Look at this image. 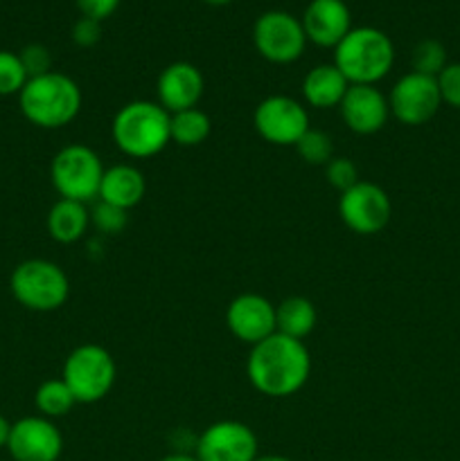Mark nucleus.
<instances>
[{"label": "nucleus", "instance_id": "473e14b6", "mask_svg": "<svg viewBox=\"0 0 460 461\" xmlns=\"http://www.w3.org/2000/svg\"><path fill=\"white\" fill-rule=\"evenodd\" d=\"M9 432H12V423L0 414V450L7 448V441H9Z\"/></svg>", "mask_w": 460, "mask_h": 461}, {"label": "nucleus", "instance_id": "39448f33", "mask_svg": "<svg viewBox=\"0 0 460 461\" xmlns=\"http://www.w3.org/2000/svg\"><path fill=\"white\" fill-rule=\"evenodd\" d=\"M9 288L16 302L36 313H50L66 304L70 282L61 266L48 259H27L14 268Z\"/></svg>", "mask_w": 460, "mask_h": 461}, {"label": "nucleus", "instance_id": "2eb2a0df", "mask_svg": "<svg viewBox=\"0 0 460 461\" xmlns=\"http://www.w3.org/2000/svg\"><path fill=\"white\" fill-rule=\"evenodd\" d=\"M343 122L352 133L359 135H373L386 126L388 117H391V106H388V97L374 86H354L347 88L345 97H343L341 106Z\"/></svg>", "mask_w": 460, "mask_h": 461}, {"label": "nucleus", "instance_id": "4be33fe9", "mask_svg": "<svg viewBox=\"0 0 460 461\" xmlns=\"http://www.w3.org/2000/svg\"><path fill=\"white\" fill-rule=\"evenodd\" d=\"M212 131V122L207 113L201 108H185V111L170 115V135L171 142L179 147H198L207 140Z\"/></svg>", "mask_w": 460, "mask_h": 461}, {"label": "nucleus", "instance_id": "f3484780", "mask_svg": "<svg viewBox=\"0 0 460 461\" xmlns=\"http://www.w3.org/2000/svg\"><path fill=\"white\" fill-rule=\"evenodd\" d=\"M300 23L307 41L334 50L352 30V14L343 0H311Z\"/></svg>", "mask_w": 460, "mask_h": 461}, {"label": "nucleus", "instance_id": "0eeeda50", "mask_svg": "<svg viewBox=\"0 0 460 461\" xmlns=\"http://www.w3.org/2000/svg\"><path fill=\"white\" fill-rule=\"evenodd\" d=\"M115 360L99 345H81L63 363L61 378L77 403H97L115 383Z\"/></svg>", "mask_w": 460, "mask_h": 461}, {"label": "nucleus", "instance_id": "412c9836", "mask_svg": "<svg viewBox=\"0 0 460 461\" xmlns=\"http://www.w3.org/2000/svg\"><path fill=\"white\" fill-rule=\"evenodd\" d=\"M316 320H318L316 306L302 295H291L275 306V333H282L293 340L309 336L316 327Z\"/></svg>", "mask_w": 460, "mask_h": 461}, {"label": "nucleus", "instance_id": "7ed1b4c3", "mask_svg": "<svg viewBox=\"0 0 460 461\" xmlns=\"http://www.w3.org/2000/svg\"><path fill=\"white\" fill-rule=\"evenodd\" d=\"M395 63V45L377 27H352L334 48V66L354 86H374Z\"/></svg>", "mask_w": 460, "mask_h": 461}, {"label": "nucleus", "instance_id": "dca6fc26", "mask_svg": "<svg viewBox=\"0 0 460 461\" xmlns=\"http://www.w3.org/2000/svg\"><path fill=\"white\" fill-rule=\"evenodd\" d=\"M203 88H206V81H203L201 70L194 63L174 61L158 75V104L170 115L185 111V108H194L201 99Z\"/></svg>", "mask_w": 460, "mask_h": 461}, {"label": "nucleus", "instance_id": "f8f14e48", "mask_svg": "<svg viewBox=\"0 0 460 461\" xmlns=\"http://www.w3.org/2000/svg\"><path fill=\"white\" fill-rule=\"evenodd\" d=\"M194 457L198 461H255L260 457V444L246 423L216 421L201 432Z\"/></svg>", "mask_w": 460, "mask_h": 461}, {"label": "nucleus", "instance_id": "bb28decb", "mask_svg": "<svg viewBox=\"0 0 460 461\" xmlns=\"http://www.w3.org/2000/svg\"><path fill=\"white\" fill-rule=\"evenodd\" d=\"M325 176H327V183L332 185L338 192H347L350 187H354L359 183V169H356L354 162L345 156H334L332 160L325 165Z\"/></svg>", "mask_w": 460, "mask_h": 461}, {"label": "nucleus", "instance_id": "a211bd4d", "mask_svg": "<svg viewBox=\"0 0 460 461\" xmlns=\"http://www.w3.org/2000/svg\"><path fill=\"white\" fill-rule=\"evenodd\" d=\"M144 192H147V183H144V174L138 167L113 165L104 169L97 198L99 203H106V205L129 212L135 205H140Z\"/></svg>", "mask_w": 460, "mask_h": 461}, {"label": "nucleus", "instance_id": "6e6552de", "mask_svg": "<svg viewBox=\"0 0 460 461\" xmlns=\"http://www.w3.org/2000/svg\"><path fill=\"white\" fill-rule=\"evenodd\" d=\"M255 48L266 61L293 63L302 57L307 48V36L300 18L289 12H264L253 27Z\"/></svg>", "mask_w": 460, "mask_h": 461}, {"label": "nucleus", "instance_id": "5701e85b", "mask_svg": "<svg viewBox=\"0 0 460 461\" xmlns=\"http://www.w3.org/2000/svg\"><path fill=\"white\" fill-rule=\"evenodd\" d=\"M34 405L41 417L45 419H61L77 405L75 394L66 385L63 378H52V381L41 383V387L34 394Z\"/></svg>", "mask_w": 460, "mask_h": 461}, {"label": "nucleus", "instance_id": "f03ea898", "mask_svg": "<svg viewBox=\"0 0 460 461\" xmlns=\"http://www.w3.org/2000/svg\"><path fill=\"white\" fill-rule=\"evenodd\" d=\"M18 106L39 129H61L81 111V88L63 72H45L32 77L18 93Z\"/></svg>", "mask_w": 460, "mask_h": 461}, {"label": "nucleus", "instance_id": "423d86ee", "mask_svg": "<svg viewBox=\"0 0 460 461\" xmlns=\"http://www.w3.org/2000/svg\"><path fill=\"white\" fill-rule=\"evenodd\" d=\"M104 165L97 153L86 144H68L50 165V178L61 198L90 203L97 198Z\"/></svg>", "mask_w": 460, "mask_h": 461}, {"label": "nucleus", "instance_id": "a878e982", "mask_svg": "<svg viewBox=\"0 0 460 461\" xmlns=\"http://www.w3.org/2000/svg\"><path fill=\"white\" fill-rule=\"evenodd\" d=\"M27 72L23 68L21 57L9 50H0V97L18 95L27 84Z\"/></svg>", "mask_w": 460, "mask_h": 461}, {"label": "nucleus", "instance_id": "c9c22d12", "mask_svg": "<svg viewBox=\"0 0 460 461\" xmlns=\"http://www.w3.org/2000/svg\"><path fill=\"white\" fill-rule=\"evenodd\" d=\"M203 3L212 5V7H221V5H228V3H233V0H203Z\"/></svg>", "mask_w": 460, "mask_h": 461}, {"label": "nucleus", "instance_id": "6ab92c4d", "mask_svg": "<svg viewBox=\"0 0 460 461\" xmlns=\"http://www.w3.org/2000/svg\"><path fill=\"white\" fill-rule=\"evenodd\" d=\"M350 86L345 75L334 63H320L311 68L302 79V97L309 106L327 111V108L341 106Z\"/></svg>", "mask_w": 460, "mask_h": 461}, {"label": "nucleus", "instance_id": "f704fd0d", "mask_svg": "<svg viewBox=\"0 0 460 461\" xmlns=\"http://www.w3.org/2000/svg\"><path fill=\"white\" fill-rule=\"evenodd\" d=\"M255 461H293V459L282 457V455H264V457H257Z\"/></svg>", "mask_w": 460, "mask_h": 461}, {"label": "nucleus", "instance_id": "4468645a", "mask_svg": "<svg viewBox=\"0 0 460 461\" xmlns=\"http://www.w3.org/2000/svg\"><path fill=\"white\" fill-rule=\"evenodd\" d=\"M225 324L237 340L253 347L275 333V306L257 293H244L228 304Z\"/></svg>", "mask_w": 460, "mask_h": 461}, {"label": "nucleus", "instance_id": "2f4dec72", "mask_svg": "<svg viewBox=\"0 0 460 461\" xmlns=\"http://www.w3.org/2000/svg\"><path fill=\"white\" fill-rule=\"evenodd\" d=\"M77 7H79L81 16L95 18V21H106L108 16L115 14V9L120 7V0H75Z\"/></svg>", "mask_w": 460, "mask_h": 461}, {"label": "nucleus", "instance_id": "72a5a7b5", "mask_svg": "<svg viewBox=\"0 0 460 461\" xmlns=\"http://www.w3.org/2000/svg\"><path fill=\"white\" fill-rule=\"evenodd\" d=\"M161 461H198L197 457H194V455H189V453H170V455H165V457H162Z\"/></svg>", "mask_w": 460, "mask_h": 461}, {"label": "nucleus", "instance_id": "b1692460", "mask_svg": "<svg viewBox=\"0 0 460 461\" xmlns=\"http://www.w3.org/2000/svg\"><path fill=\"white\" fill-rule=\"evenodd\" d=\"M296 151L307 165L325 167L334 158V142L325 131H316L309 126V131L296 142Z\"/></svg>", "mask_w": 460, "mask_h": 461}, {"label": "nucleus", "instance_id": "c756f323", "mask_svg": "<svg viewBox=\"0 0 460 461\" xmlns=\"http://www.w3.org/2000/svg\"><path fill=\"white\" fill-rule=\"evenodd\" d=\"M442 104L460 108V63H446L445 70L436 77Z\"/></svg>", "mask_w": 460, "mask_h": 461}, {"label": "nucleus", "instance_id": "1a4fd4ad", "mask_svg": "<svg viewBox=\"0 0 460 461\" xmlns=\"http://www.w3.org/2000/svg\"><path fill=\"white\" fill-rule=\"evenodd\" d=\"M255 131L262 140L278 147H296L298 140L309 131V115L298 99L287 95H271L255 108Z\"/></svg>", "mask_w": 460, "mask_h": 461}, {"label": "nucleus", "instance_id": "9b49d317", "mask_svg": "<svg viewBox=\"0 0 460 461\" xmlns=\"http://www.w3.org/2000/svg\"><path fill=\"white\" fill-rule=\"evenodd\" d=\"M442 97L436 77L409 72L392 86L388 95L391 115L406 126L427 124L440 108Z\"/></svg>", "mask_w": 460, "mask_h": 461}, {"label": "nucleus", "instance_id": "ddd939ff", "mask_svg": "<svg viewBox=\"0 0 460 461\" xmlns=\"http://www.w3.org/2000/svg\"><path fill=\"white\" fill-rule=\"evenodd\" d=\"M7 450L14 461H59L63 453L61 430L41 414L12 423Z\"/></svg>", "mask_w": 460, "mask_h": 461}, {"label": "nucleus", "instance_id": "c85d7f7f", "mask_svg": "<svg viewBox=\"0 0 460 461\" xmlns=\"http://www.w3.org/2000/svg\"><path fill=\"white\" fill-rule=\"evenodd\" d=\"M18 57H21L23 68H25V72L30 79L32 77L45 75V72L52 70V54H50V50L41 43L25 45Z\"/></svg>", "mask_w": 460, "mask_h": 461}, {"label": "nucleus", "instance_id": "aec40b11", "mask_svg": "<svg viewBox=\"0 0 460 461\" xmlns=\"http://www.w3.org/2000/svg\"><path fill=\"white\" fill-rule=\"evenodd\" d=\"M90 225V212L86 203L59 198L48 212V232L59 243H75Z\"/></svg>", "mask_w": 460, "mask_h": 461}, {"label": "nucleus", "instance_id": "9d476101", "mask_svg": "<svg viewBox=\"0 0 460 461\" xmlns=\"http://www.w3.org/2000/svg\"><path fill=\"white\" fill-rule=\"evenodd\" d=\"M338 214L352 232L368 237V234L382 232L391 223L392 203L383 187L368 180H359L354 187L341 194Z\"/></svg>", "mask_w": 460, "mask_h": 461}, {"label": "nucleus", "instance_id": "20e7f679", "mask_svg": "<svg viewBox=\"0 0 460 461\" xmlns=\"http://www.w3.org/2000/svg\"><path fill=\"white\" fill-rule=\"evenodd\" d=\"M111 135L124 156L152 158L171 142L170 113L158 102H129L113 117Z\"/></svg>", "mask_w": 460, "mask_h": 461}, {"label": "nucleus", "instance_id": "7c9ffc66", "mask_svg": "<svg viewBox=\"0 0 460 461\" xmlns=\"http://www.w3.org/2000/svg\"><path fill=\"white\" fill-rule=\"evenodd\" d=\"M99 39H102V23L95 18L81 16L72 27V41L79 48H93L95 43H99Z\"/></svg>", "mask_w": 460, "mask_h": 461}, {"label": "nucleus", "instance_id": "f257e3e1", "mask_svg": "<svg viewBox=\"0 0 460 461\" xmlns=\"http://www.w3.org/2000/svg\"><path fill=\"white\" fill-rule=\"evenodd\" d=\"M248 381L271 399H284L302 390L311 374V358L302 340L273 333L251 347L246 363Z\"/></svg>", "mask_w": 460, "mask_h": 461}, {"label": "nucleus", "instance_id": "cd10ccee", "mask_svg": "<svg viewBox=\"0 0 460 461\" xmlns=\"http://www.w3.org/2000/svg\"><path fill=\"white\" fill-rule=\"evenodd\" d=\"M90 223L104 234H117L124 230L126 225V212L120 207L106 205V203H97L95 210L90 212Z\"/></svg>", "mask_w": 460, "mask_h": 461}, {"label": "nucleus", "instance_id": "393cba45", "mask_svg": "<svg viewBox=\"0 0 460 461\" xmlns=\"http://www.w3.org/2000/svg\"><path fill=\"white\" fill-rule=\"evenodd\" d=\"M446 68V50L440 41H419L413 50V72L437 77Z\"/></svg>", "mask_w": 460, "mask_h": 461}]
</instances>
